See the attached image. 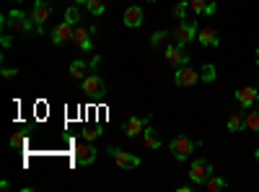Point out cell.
Returning a JSON list of instances; mask_svg holds the SVG:
<instances>
[{
    "mask_svg": "<svg viewBox=\"0 0 259 192\" xmlns=\"http://www.w3.org/2000/svg\"><path fill=\"white\" fill-rule=\"evenodd\" d=\"M197 31H200V26L194 24V21H179V26L171 29V39L184 47V45H189L192 39H197Z\"/></svg>",
    "mask_w": 259,
    "mask_h": 192,
    "instance_id": "cell-2",
    "label": "cell"
},
{
    "mask_svg": "<svg viewBox=\"0 0 259 192\" xmlns=\"http://www.w3.org/2000/svg\"><path fill=\"white\" fill-rule=\"evenodd\" d=\"M168 36H171V31H156L153 36H150V42H153V47H161V45L168 42Z\"/></svg>",
    "mask_w": 259,
    "mask_h": 192,
    "instance_id": "cell-25",
    "label": "cell"
},
{
    "mask_svg": "<svg viewBox=\"0 0 259 192\" xmlns=\"http://www.w3.org/2000/svg\"><path fill=\"white\" fill-rule=\"evenodd\" d=\"M254 159H256V161H259V148H256V151H254Z\"/></svg>",
    "mask_w": 259,
    "mask_h": 192,
    "instance_id": "cell-35",
    "label": "cell"
},
{
    "mask_svg": "<svg viewBox=\"0 0 259 192\" xmlns=\"http://www.w3.org/2000/svg\"><path fill=\"white\" fill-rule=\"evenodd\" d=\"M3 29H13V31H21V34L36 31L31 16H26L24 11H18V8H13L8 16H3Z\"/></svg>",
    "mask_w": 259,
    "mask_h": 192,
    "instance_id": "cell-1",
    "label": "cell"
},
{
    "mask_svg": "<svg viewBox=\"0 0 259 192\" xmlns=\"http://www.w3.org/2000/svg\"><path fill=\"white\" fill-rule=\"evenodd\" d=\"M65 21H70L73 26H78L80 24V11L78 8H68V11H65Z\"/></svg>",
    "mask_w": 259,
    "mask_h": 192,
    "instance_id": "cell-26",
    "label": "cell"
},
{
    "mask_svg": "<svg viewBox=\"0 0 259 192\" xmlns=\"http://www.w3.org/2000/svg\"><path fill=\"white\" fill-rule=\"evenodd\" d=\"M0 189L8 192V189H11V182H8V179H3V182H0Z\"/></svg>",
    "mask_w": 259,
    "mask_h": 192,
    "instance_id": "cell-32",
    "label": "cell"
},
{
    "mask_svg": "<svg viewBox=\"0 0 259 192\" xmlns=\"http://www.w3.org/2000/svg\"><path fill=\"white\" fill-rule=\"evenodd\" d=\"M168 148H171V156H174L177 161H187V159L194 153L197 143L189 140V138H184V135H179V138H174V140L168 143Z\"/></svg>",
    "mask_w": 259,
    "mask_h": 192,
    "instance_id": "cell-5",
    "label": "cell"
},
{
    "mask_svg": "<svg viewBox=\"0 0 259 192\" xmlns=\"http://www.w3.org/2000/svg\"><path fill=\"white\" fill-rule=\"evenodd\" d=\"M73 42L83 50V52H91L94 50V34H91V26H75V31H73Z\"/></svg>",
    "mask_w": 259,
    "mask_h": 192,
    "instance_id": "cell-13",
    "label": "cell"
},
{
    "mask_svg": "<svg viewBox=\"0 0 259 192\" xmlns=\"http://www.w3.org/2000/svg\"><path fill=\"white\" fill-rule=\"evenodd\" d=\"M254 62H256V65H259V47H256V52H254Z\"/></svg>",
    "mask_w": 259,
    "mask_h": 192,
    "instance_id": "cell-33",
    "label": "cell"
},
{
    "mask_svg": "<svg viewBox=\"0 0 259 192\" xmlns=\"http://www.w3.org/2000/svg\"><path fill=\"white\" fill-rule=\"evenodd\" d=\"M163 57H166V62H168L174 70L189 65V55L182 50V45H177V42H174V45H168V47H163Z\"/></svg>",
    "mask_w": 259,
    "mask_h": 192,
    "instance_id": "cell-7",
    "label": "cell"
},
{
    "mask_svg": "<svg viewBox=\"0 0 259 192\" xmlns=\"http://www.w3.org/2000/svg\"><path fill=\"white\" fill-rule=\"evenodd\" d=\"M200 81H202V75L194 70V68H189V65L174 70V83H177V86H182V89H194Z\"/></svg>",
    "mask_w": 259,
    "mask_h": 192,
    "instance_id": "cell-6",
    "label": "cell"
},
{
    "mask_svg": "<svg viewBox=\"0 0 259 192\" xmlns=\"http://www.w3.org/2000/svg\"><path fill=\"white\" fill-rule=\"evenodd\" d=\"M75 161H78V166H91L94 161H96V156H99V151L94 148V143L91 140H85V143H75Z\"/></svg>",
    "mask_w": 259,
    "mask_h": 192,
    "instance_id": "cell-9",
    "label": "cell"
},
{
    "mask_svg": "<svg viewBox=\"0 0 259 192\" xmlns=\"http://www.w3.org/2000/svg\"><path fill=\"white\" fill-rule=\"evenodd\" d=\"M143 145L148 148V151H158V148H161V138H158V133L153 130V127H150V122L143 130Z\"/></svg>",
    "mask_w": 259,
    "mask_h": 192,
    "instance_id": "cell-17",
    "label": "cell"
},
{
    "mask_svg": "<svg viewBox=\"0 0 259 192\" xmlns=\"http://www.w3.org/2000/svg\"><path fill=\"white\" fill-rule=\"evenodd\" d=\"M202 187H205L207 192H221V189H226V187H228V182H226L223 177H210Z\"/></svg>",
    "mask_w": 259,
    "mask_h": 192,
    "instance_id": "cell-20",
    "label": "cell"
},
{
    "mask_svg": "<svg viewBox=\"0 0 259 192\" xmlns=\"http://www.w3.org/2000/svg\"><path fill=\"white\" fill-rule=\"evenodd\" d=\"M187 3H189V11H192L194 16H202L205 8H207V0H187Z\"/></svg>",
    "mask_w": 259,
    "mask_h": 192,
    "instance_id": "cell-24",
    "label": "cell"
},
{
    "mask_svg": "<svg viewBox=\"0 0 259 192\" xmlns=\"http://www.w3.org/2000/svg\"><path fill=\"white\" fill-rule=\"evenodd\" d=\"M80 91H83V94H89V96H96V94H101V91H104V78H101L99 73L85 75V78L80 81Z\"/></svg>",
    "mask_w": 259,
    "mask_h": 192,
    "instance_id": "cell-14",
    "label": "cell"
},
{
    "mask_svg": "<svg viewBox=\"0 0 259 192\" xmlns=\"http://www.w3.org/2000/svg\"><path fill=\"white\" fill-rule=\"evenodd\" d=\"M85 8H89L91 16H104V11H106L104 0H85Z\"/></svg>",
    "mask_w": 259,
    "mask_h": 192,
    "instance_id": "cell-22",
    "label": "cell"
},
{
    "mask_svg": "<svg viewBox=\"0 0 259 192\" xmlns=\"http://www.w3.org/2000/svg\"><path fill=\"white\" fill-rule=\"evenodd\" d=\"M106 153L112 156V161H114L119 169H138V166H140V156L127 153V151H119V148H114V145L106 148Z\"/></svg>",
    "mask_w": 259,
    "mask_h": 192,
    "instance_id": "cell-8",
    "label": "cell"
},
{
    "mask_svg": "<svg viewBox=\"0 0 259 192\" xmlns=\"http://www.w3.org/2000/svg\"><path fill=\"white\" fill-rule=\"evenodd\" d=\"M226 127H228L231 133H241L244 127H246V120H244L241 114H231V117H228V122H226Z\"/></svg>",
    "mask_w": 259,
    "mask_h": 192,
    "instance_id": "cell-19",
    "label": "cell"
},
{
    "mask_svg": "<svg viewBox=\"0 0 259 192\" xmlns=\"http://www.w3.org/2000/svg\"><path fill=\"white\" fill-rule=\"evenodd\" d=\"M24 143H26V140L21 138V135H13V138H11V148H21Z\"/></svg>",
    "mask_w": 259,
    "mask_h": 192,
    "instance_id": "cell-30",
    "label": "cell"
},
{
    "mask_svg": "<svg viewBox=\"0 0 259 192\" xmlns=\"http://www.w3.org/2000/svg\"><path fill=\"white\" fill-rule=\"evenodd\" d=\"M210 177H212V164L205 161V159H194L192 166H189V179L197 184V187H202Z\"/></svg>",
    "mask_w": 259,
    "mask_h": 192,
    "instance_id": "cell-4",
    "label": "cell"
},
{
    "mask_svg": "<svg viewBox=\"0 0 259 192\" xmlns=\"http://www.w3.org/2000/svg\"><path fill=\"white\" fill-rule=\"evenodd\" d=\"M148 122H150V114H145V117H127V120H124V135H127V138L143 135V130L148 127Z\"/></svg>",
    "mask_w": 259,
    "mask_h": 192,
    "instance_id": "cell-11",
    "label": "cell"
},
{
    "mask_svg": "<svg viewBox=\"0 0 259 192\" xmlns=\"http://www.w3.org/2000/svg\"><path fill=\"white\" fill-rule=\"evenodd\" d=\"M13 3H24V0H13Z\"/></svg>",
    "mask_w": 259,
    "mask_h": 192,
    "instance_id": "cell-36",
    "label": "cell"
},
{
    "mask_svg": "<svg viewBox=\"0 0 259 192\" xmlns=\"http://www.w3.org/2000/svg\"><path fill=\"white\" fill-rule=\"evenodd\" d=\"M143 21H145V16H143V8H140V6H130V8H124V13H122V24H124L127 29H140V26H143Z\"/></svg>",
    "mask_w": 259,
    "mask_h": 192,
    "instance_id": "cell-12",
    "label": "cell"
},
{
    "mask_svg": "<svg viewBox=\"0 0 259 192\" xmlns=\"http://www.w3.org/2000/svg\"><path fill=\"white\" fill-rule=\"evenodd\" d=\"M85 70H89V62H85V60H73L68 73H70V78H73V81H83L85 75H89Z\"/></svg>",
    "mask_w": 259,
    "mask_h": 192,
    "instance_id": "cell-18",
    "label": "cell"
},
{
    "mask_svg": "<svg viewBox=\"0 0 259 192\" xmlns=\"http://www.w3.org/2000/svg\"><path fill=\"white\" fill-rule=\"evenodd\" d=\"M200 75H202V81H205V83H212V81H215V65H210V62H207V65L202 68V73H200Z\"/></svg>",
    "mask_w": 259,
    "mask_h": 192,
    "instance_id": "cell-27",
    "label": "cell"
},
{
    "mask_svg": "<svg viewBox=\"0 0 259 192\" xmlns=\"http://www.w3.org/2000/svg\"><path fill=\"white\" fill-rule=\"evenodd\" d=\"M31 21H34V26H36V34H41L45 31V26H47V21H50V16H52V6L47 3V0H36V3L31 6Z\"/></svg>",
    "mask_w": 259,
    "mask_h": 192,
    "instance_id": "cell-3",
    "label": "cell"
},
{
    "mask_svg": "<svg viewBox=\"0 0 259 192\" xmlns=\"http://www.w3.org/2000/svg\"><path fill=\"white\" fill-rule=\"evenodd\" d=\"M244 120H246V130L259 133V99H256V109H254V112H249Z\"/></svg>",
    "mask_w": 259,
    "mask_h": 192,
    "instance_id": "cell-21",
    "label": "cell"
},
{
    "mask_svg": "<svg viewBox=\"0 0 259 192\" xmlns=\"http://www.w3.org/2000/svg\"><path fill=\"white\" fill-rule=\"evenodd\" d=\"M73 31H75V26L70 24V21H60V24L52 29V34H50V39H52V45H65V42H70L73 39Z\"/></svg>",
    "mask_w": 259,
    "mask_h": 192,
    "instance_id": "cell-10",
    "label": "cell"
},
{
    "mask_svg": "<svg viewBox=\"0 0 259 192\" xmlns=\"http://www.w3.org/2000/svg\"><path fill=\"white\" fill-rule=\"evenodd\" d=\"M73 3H78V6H85V0H73Z\"/></svg>",
    "mask_w": 259,
    "mask_h": 192,
    "instance_id": "cell-34",
    "label": "cell"
},
{
    "mask_svg": "<svg viewBox=\"0 0 259 192\" xmlns=\"http://www.w3.org/2000/svg\"><path fill=\"white\" fill-rule=\"evenodd\" d=\"M215 11H218V6H215V0H210V3H207V8H205V16H212Z\"/></svg>",
    "mask_w": 259,
    "mask_h": 192,
    "instance_id": "cell-31",
    "label": "cell"
},
{
    "mask_svg": "<svg viewBox=\"0 0 259 192\" xmlns=\"http://www.w3.org/2000/svg\"><path fill=\"white\" fill-rule=\"evenodd\" d=\"M256 99H259V91H256L254 86H244V89L236 91V101H239L244 109H249V106H251Z\"/></svg>",
    "mask_w": 259,
    "mask_h": 192,
    "instance_id": "cell-16",
    "label": "cell"
},
{
    "mask_svg": "<svg viewBox=\"0 0 259 192\" xmlns=\"http://www.w3.org/2000/svg\"><path fill=\"white\" fill-rule=\"evenodd\" d=\"M96 138H101V127H85V140H96Z\"/></svg>",
    "mask_w": 259,
    "mask_h": 192,
    "instance_id": "cell-28",
    "label": "cell"
},
{
    "mask_svg": "<svg viewBox=\"0 0 259 192\" xmlns=\"http://www.w3.org/2000/svg\"><path fill=\"white\" fill-rule=\"evenodd\" d=\"M171 13H174V18L184 21V18H187V13H189V3H187V0H179V3L174 6V11H171Z\"/></svg>",
    "mask_w": 259,
    "mask_h": 192,
    "instance_id": "cell-23",
    "label": "cell"
},
{
    "mask_svg": "<svg viewBox=\"0 0 259 192\" xmlns=\"http://www.w3.org/2000/svg\"><path fill=\"white\" fill-rule=\"evenodd\" d=\"M197 42H200L202 47H218L221 45V36H218V31H215V26H202L197 31Z\"/></svg>",
    "mask_w": 259,
    "mask_h": 192,
    "instance_id": "cell-15",
    "label": "cell"
},
{
    "mask_svg": "<svg viewBox=\"0 0 259 192\" xmlns=\"http://www.w3.org/2000/svg\"><path fill=\"white\" fill-rule=\"evenodd\" d=\"M3 78L6 81H13V78H18V70L16 68H3Z\"/></svg>",
    "mask_w": 259,
    "mask_h": 192,
    "instance_id": "cell-29",
    "label": "cell"
}]
</instances>
